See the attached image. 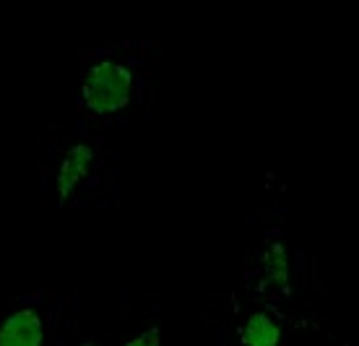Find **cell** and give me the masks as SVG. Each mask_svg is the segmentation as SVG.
I'll return each instance as SVG.
<instances>
[{"mask_svg":"<svg viewBox=\"0 0 359 346\" xmlns=\"http://www.w3.org/2000/svg\"><path fill=\"white\" fill-rule=\"evenodd\" d=\"M130 94H133V76L123 62L102 60L91 65L83 79V105L89 107L94 115L120 112L130 102Z\"/></svg>","mask_w":359,"mask_h":346,"instance_id":"6da1fadb","label":"cell"},{"mask_svg":"<svg viewBox=\"0 0 359 346\" xmlns=\"http://www.w3.org/2000/svg\"><path fill=\"white\" fill-rule=\"evenodd\" d=\"M45 344V326L39 312L32 307L11 312L0 326V346H42Z\"/></svg>","mask_w":359,"mask_h":346,"instance_id":"7a4b0ae2","label":"cell"},{"mask_svg":"<svg viewBox=\"0 0 359 346\" xmlns=\"http://www.w3.org/2000/svg\"><path fill=\"white\" fill-rule=\"evenodd\" d=\"M91 159H94V154H91L89 146H73L65 154L60 172H57V193L60 196L68 198L86 180V175H89L91 169Z\"/></svg>","mask_w":359,"mask_h":346,"instance_id":"3957f363","label":"cell"},{"mask_svg":"<svg viewBox=\"0 0 359 346\" xmlns=\"http://www.w3.org/2000/svg\"><path fill=\"white\" fill-rule=\"evenodd\" d=\"M281 328L278 323L263 312H255L243 326V344L245 346H278Z\"/></svg>","mask_w":359,"mask_h":346,"instance_id":"277c9868","label":"cell"},{"mask_svg":"<svg viewBox=\"0 0 359 346\" xmlns=\"http://www.w3.org/2000/svg\"><path fill=\"white\" fill-rule=\"evenodd\" d=\"M126 346H162V341H159V331L156 328L144 331V333H138L135 338H130Z\"/></svg>","mask_w":359,"mask_h":346,"instance_id":"5b68a950","label":"cell"}]
</instances>
